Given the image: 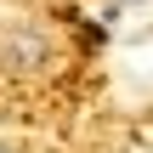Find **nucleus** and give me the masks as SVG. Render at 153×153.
Masks as SVG:
<instances>
[{"mask_svg": "<svg viewBox=\"0 0 153 153\" xmlns=\"http://www.w3.org/2000/svg\"><path fill=\"white\" fill-rule=\"evenodd\" d=\"M0 68L17 79H34L51 68V40L34 23H0Z\"/></svg>", "mask_w": 153, "mask_h": 153, "instance_id": "1", "label": "nucleus"}, {"mask_svg": "<svg viewBox=\"0 0 153 153\" xmlns=\"http://www.w3.org/2000/svg\"><path fill=\"white\" fill-rule=\"evenodd\" d=\"M108 6H114V11H125V6H142V0H108Z\"/></svg>", "mask_w": 153, "mask_h": 153, "instance_id": "2", "label": "nucleus"}, {"mask_svg": "<svg viewBox=\"0 0 153 153\" xmlns=\"http://www.w3.org/2000/svg\"><path fill=\"white\" fill-rule=\"evenodd\" d=\"M0 153H11V148H0Z\"/></svg>", "mask_w": 153, "mask_h": 153, "instance_id": "3", "label": "nucleus"}]
</instances>
